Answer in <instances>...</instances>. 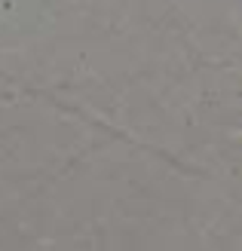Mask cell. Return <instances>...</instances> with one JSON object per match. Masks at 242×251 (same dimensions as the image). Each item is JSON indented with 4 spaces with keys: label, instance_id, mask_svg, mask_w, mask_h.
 Listing matches in <instances>:
<instances>
[]
</instances>
